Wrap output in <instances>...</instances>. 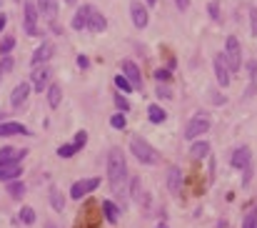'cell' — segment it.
<instances>
[{"label": "cell", "mask_w": 257, "mask_h": 228, "mask_svg": "<svg viewBox=\"0 0 257 228\" xmlns=\"http://www.w3.org/2000/svg\"><path fill=\"white\" fill-rule=\"evenodd\" d=\"M108 178H110V185H113V193L120 203H125L127 193H125V183H127V160H125V153L120 148H113L110 156H108Z\"/></svg>", "instance_id": "obj_1"}, {"label": "cell", "mask_w": 257, "mask_h": 228, "mask_svg": "<svg viewBox=\"0 0 257 228\" xmlns=\"http://www.w3.org/2000/svg\"><path fill=\"white\" fill-rule=\"evenodd\" d=\"M130 151H133V156H135L140 163H145V165L158 163V153H155V148L150 146L145 138H140V136H133V138H130Z\"/></svg>", "instance_id": "obj_2"}, {"label": "cell", "mask_w": 257, "mask_h": 228, "mask_svg": "<svg viewBox=\"0 0 257 228\" xmlns=\"http://www.w3.org/2000/svg\"><path fill=\"white\" fill-rule=\"evenodd\" d=\"M225 58H227V66H230V73H237L242 68V50H240V40L230 35L225 40Z\"/></svg>", "instance_id": "obj_3"}, {"label": "cell", "mask_w": 257, "mask_h": 228, "mask_svg": "<svg viewBox=\"0 0 257 228\" xmlns=\"http://www.w3.org/2000/svg\"><path fill=\"white\" fill-rule=\"evenodd\" d=\"M210 131V118L205 115V113H198L195 118H192L190 123H187V128H185V138L187 140H192V138H198V136H202V133H207Z\"/></svg>", "instance_id": "obj_4"}, {"label": "cell", "mask_w": 257, "mask_h": 228, "mask_svg": "<svg viewBox=\"0 0 257 228\" xmlns=\"http://www.w3.org/2000/svg\"><path fill=\"white\" fill-rule=\"evenodd\" d=\"M98 185H100V178H82V181H75L73 188H70V196H73V201H80L82 196L93 193Z\"/></svg>", "instance_id": "obj_5"}, {"label": "cell", "mask_w": 257, "mask_h": 228, "mask_svg": "<svg viewBox=\"0 0 257 228\" xmlns=\"http://www.w3.org/2000/svg\"><path fill=\"white\" fill-rule=\"evenodd\" d=\"M25 20H23V25H25V33L33 38V35H40V30H38V5L33 3V0H25Z\"/></svg>", "instance_id": "obj_6"}, {"label": "cell", "mask_w": 257, "mask_h": 228, "mask_svg": "<svg viewBox=\"0 0 257 228\" xmlns=\"http://www.w3.org/2000/svg\"><path fill=\"white\" fill-rule=\"evenodd\" d=\"M215 75H217V83L225 88V86H230V66H227V58H225V53H217L215 55Z\"/></svg>", "instance_id": "obj_7"}, {"label": "cell", "mask_w": 257, "mask_h": 228, "mask_svg": "<svg viewBox=\"0 0 257 228\" xmlns=\"http://www.w3.org/2000/svg\"><path fill=\"white\" fill-rule=\"evenodd\" d=\"M122 70H125V80L130 83L135 91L142 88V75H140V68L133 63V60H122Z\"/></svg>", "instance_id": "obj_8"}, {"label": "cell", "mask_w": 257, "mask_h": 228, "mask_svg": "<svg viewBox=\"0 0 257 228\" xmlns=\"http://www.w3.org/2000/svg\"><path fill=\"white\" fill-rule=\"evenodd\" d=\"M25 148H10V146H5L3 151H0V165H18L20 160L25 158Z\"/></svg>", "instance_id": "obj_9"}, {"label": "cell", "mask_w": 257, "mask_h": 228, "mask_svg": "<svg viewBox=\"0 0 257 228\" xmlns=\"http://www.w3.org/2000/svg\"><path fill=\"white\" fill-rule=\"evenodd\" d=\"M48 83H50V70L45 66L33 68V91H38V93L48 91Z\"/></svg>", "instance_id": "obj_10"}, {"label": "cell", "mask_w": 257, "mask_h": 228, "mask_svg": "<svg viewBox=\"0 0 257 228\" xmlns=\"http://www.w3.org/2000/svg\"><path fill=\"white\" fill-rule=\"evenodd\" d=\"M230 163H232V168H247V165H252V151L250 148H237V151H232L230 156Z\"/></svg>", "instance_id": "obj_11"}, {"label": "cell", "mask_w": 257, "mask_h": 228, "mask_svg": "<svg viewBox=\"0 0 257 228\" xmlns=\"http://www.w3.org/2000/svg\"><path fill=\"white\" fill-rule=\"evenodd\" d=\"M50 58H53V43H40V48H38V50L33 53V58H30V66H33V68L45 66Z\"/></svg>", "instance_id": "obj_12"}, {"label": "cell", "mask_w": 257, "mask_h": 228, "mask_svg": "<svg viewBox=\"0 0 257 228\" xmlns=\"http://www.w3.org/2000/svg\"><path fill=\"white\" fill-rule=\"evenodd\" d=\"M130 18H133V23H135V28H145L147 25V8L142 5V3H130Z\"/></svg>", "instance_id": "obj_13"}, {"label": "cell", "mask_w": 257, "mask_h": 228, "mask_svg": "<svg viewBox=\"0 0 257 228\" xmlns=\"http://www.w3.org/2000/svg\"><path fill=\"white\" fill-rule=\"evenodd\" d=\"M90 13H93V8H90V5H80V8H78V13L73 15V30H82V28H88Z\"/></svg>", "instance_id": "obj_14"}, {"label": "cell", "mask_w": 257, "mask_h": 228, "mask_svg": "<svg viewBox=\"0 0 257 228\" xmlns=\"http://www.w3.org/2000/svg\"><path fill=\"white\" fill-rule=\"evenodd\" d=\"M8 136H28V128L23 123H0V138Z\"/></svg>", "instance_id": "obj_15"}, {"label": "cell", "mask_w": 257, "mask_h": 228, "mask_svg": "<svg viewBox=\"0 0 257 228\" xmlns=\"http://www.w3.org/2000/svg\"><path fill=\"white\" fill-rule=\"evenodd\" d=\"M28 95H30V83H20V86L13 91V95H10V103H13V108L23 106V103L28 100Z\"/></svg>", "instance_id": "obj_16"}, {"label": "cell", "mask_w": 257, "mask_h": 228, "mask_svg": "<svg viewBox=\"0 0 257 228\" xmlns=\"http://www.w3.org/2000/svg\"><path fill=\"white\" fill-rule=\"evenodd\" d=\"M167 188H170V193H180L182 191V173H180V168H170L167 171Z\"/></svg>", "instance_id": "obj_17"}, {"label": "cell", "mask_w": 257, "mask_h": 228, "mask_svg": "<svg viewBox=\"0 0 257 228\" xmlns=\"http://www.w3.org/2000/svg\"><path fill=\"white\" fill-rule=\"evenodd\" d=\"M88 28H90L93 33H105V28H108V20L102 18V13L93 10V13H90V20H88Z\"/></svg>", "instance_id": "obj_18"}, {"label": "cell", "mask_w": 257, "mask_h": 228, "mask_svg": "<svg viewBox=\"0 0 257 228\" xmlns=\"http://www.w3.org/2000/svg\"><path fill=\"white\" fill-rule=\"evenodd\" d=\"M38 15H45L53 20L58 15V3L55 0H38Z\"/></svg>", "instance_id": "obj_19"}, {"label": "cell", "mask_w": 257, "mask_h": 228, "mask_svg": "<svg viewBox=\"0 0 257 228\" xmlns=\"http://www.w3.org/2000/svg\"><path fill=\"white\" fill-rule=\"evenodd\" d=\"M20 165H0V181H5V183H10V181H18L20 178Z\"/></svg>", "instance_id": "obj_20"}, {"label": "cell", "mask_w": 257, "mask_h": 228, "mask_svg": "<svg viewBox=\"0 0 257 228\" xmlns=\"http://www.w3.org/2000/svg\"><path fill=\"white\" fill-rule=\"evenodd\" d=\"M60 100H62V88L55 86V83H53V86H48V106L50 108H58Z\"/></svg>", "instance_id": "obj_21"}, {"label": "cell", "mask_w": 257, "mask_h": 228, "mask_svg": "<svg viewBox=\"0 0 257 228\" xmlns=\"http://www.w3.org/2000/svg\"><path fill=\"white\" fill-rule=\"evenodd\" d=\"M210 153V143L207 140H198V143H192L190 146V156L192 158H205Z\"/></svg>", "instance_id": "obj_22"}, {"label": "cell", "mask_w": 257, "mask_h": 228, "mask_svg": "<svg viewBox=\"0 0 257 228\" xmlns=\"http://www.w3.org/2000/svg\"><path fill=\"white\" fill-rule=\"evenodd\" d=\"M102 213H105V218H108L110 223H118V218H120V208H118L113 201H105L102 203Z\"/></svg>", "instance_id": "obj_23"}, {"label": "cell", "mask_w": 257, "mask_h": 228, "mask_svg": "<svg viewBox=\"0 0 257 228\" xmlns=\"http://www.w3.org/2000/svg\"><path fill=\"white\" fill-rule=\"evenodd\" d=\"M8 193H10V198L20 201V198L25 196V185L20 183V181H10V183H8Z\"/></svg>", "instance_id": "obj_24"}, {"label": "cell", "mask_w": 257, "mask_h": 228, "mask_svg": "<svg viewBox=\"0 0 257 228\" xmlns=\"http://www.w3.org/2000/svg\"><path fill=\"white\" fill-rule=\"evenodd\" d=\"M147 118L153 120V123H162V120H165V111H162L160 106H150V108H147Z\"/></svg>", "instance_id": "obj_25"}, {"label": "cell", "mask_w": 257, "mask_h": 228, "mask_svg": "<svg viewBox=\"0 0 257 228\" xmlns=\"http://www.w3.org/2000/svg\"><path fill=\"white\" fill-rule=\"evenodd\" d=\"M50 205H53V208H55L58 213H60L62 208H65V198H62V193H60V191H53V193H50Z\"/></svg>", "instance_id": "obj_26"}, {"label": "cell", "mask_w": 257, "mask_h": 228, "mask_svg": "<svg viewBox=\"0 0 257 228\" xmlns=\"http://www.w3.org/2000/svg\"><path fill=\"white\" fill-rule=\"evenodd\" d=\"M13 48H15V38H13V35H5L3 43H0V53H3V55H10Z\"/></svg>", "instance_id": "obj_27"}, {"label": "cell", "mask_w": 257, "mask_h": 228, "mask_svg": "<svg viewBox=\"0 0 257 228\" xmlns=\"http://www.w3.org/2000/svg\"><path fill=\"white\" fill-rule=\"evenodd\" d=\"M75 153H78V148L73 146V143H65V146L58 148V156H60V158H73Z\"/></svg>", "instance_id": "obj_28"}, {"label": "cell", "mask_w": 257, "mask_h": 228, "mask_svg": "<svg viewBox=\"0 0 257 228\" xmlns=\"http://www.w3.org/2000/svg\"><path fill=\"white\" fill-rule=\"evenodd\" d=\"M20 221H23L25 226H30V223L35 221V211L30 208V205H25V208H23V211H20Z\"/></svg>", "instance_id": "obj_29"}, {"label": "cell", "mask_w": 257, "mask_h": 228, "mask_svg": "<svg viewBox=\"0 0 257 228\" xmlns=\"http://www.w3.org/2000/svg\"><path fill=\"white\" fill-rule=\"evenodd\" d=\"M113 100H115V106H118V111H122V113H127V111H130V103H127L120 93H115L113 95Z\"/></svg>", "instance_id": "obj_30"}, {"label": "cell", "mask_w": 257, "mask_h": 228, "mask_svg": "<svg viewBox=\"0 0 257 228\" xmlns=\"http://www.w3.org/2000/svg\"><path fill=\"white\" fill-rule=\"evenodd\" d=\"M242 228H257V211H250L242 221Z\"/></svg>", "instance_id": "obj_31"}, {"label": "cell", "mask_w": 257, "mask_h": 228, "mask_svg": "<svg viewBox=\"0 0 257 228\" xmlns=\"http://www.w3.org/2000/svg\"><path fill=\"white\" fill-rule=\"evenodd\" d=\"M207 13H210L212 20H220V3H217V0H212V3L207 5Z\"/></svg>", "instance_id": "obj_32"}, {"label": "cell", "mask_w": 257, "mask_h": 228, "mask_svg": "<svg viewBox=\"0 0 257 228\" xmlns=\"http://www.w3.org/2000/svg\"><path fill=\"white\" fill-rule=\"evenodd\" d=\"M115 86H118L120 91H125V93H130V91H133V86L125 80V75H115Z\"/></svg>", "instance_id": "obj_33"}, {"label": "cell", "mask_w": 257, "mask_h": 228, "mask_svg": "<svg viewBox=\"0 0 257 228\" xmlns=\"http://www.w3.org/2000/svg\"><path fill=\"white\" fill-rule=\"evenodd\" d=\"M110 126H113V128H125V115H122V113H115V115L110 118Z\"/></svg>", "instance_id": "obj_34"}, {"label": "cell", "mask_w": 257, "mask_h": 228, "mask_svg": "<svg viewBox=\"0 0 257 228\" xmlns=\"http://www.w3.org/2000/svg\"><path fill=\"white\" fill-rule=\"evenodd\" d=\"M13 66H15V60H13L10 55H5L3 63H0V73H3V70H13Z\"/></svg>", "instance_id": "obj_35"}, {"label": "cell", "mask_w": 257, "mask_h": 228, "mask_svg": "<svg viewBox=\"0 0 257 228\" xmlns=\"http://www.w3.org/2000/svg\"><path fill=\"white\" fill-rule=\"evenodd\" d=\"M85 140H88V136H85V131H80V133H78V138H75V143H73V146H75V148L80 151V148L85 146Z\"/></svg>", "instance_id": "obj_36"}, {"label": "cell", "mask_w": 257, "mask_h": 228, "mask_svg": "<svg viewBox=\"0 0 257 228\" xmlns=\"http://www.w3.org/2000/svg\"><path fill=\"white\" fill-rule=\"evenodd\" d=\"M155 78H158V80H167V78H170V70H167V68H160V70H155Z\"/></svg>", "instance_id": "obj_37"}, {"label": "cell", "mask_w": 257, "mask_h": 228, "mask_svg": "<svg viewBox=\"0 0 257 228\" xmlns=\"http://www.w3.org/2000/svg\"><path fill=\"white\" fill-rule=\"evenodd\" d=\"M247 73H250V78L257 75V60H250V63H247Z\"/></svg>", "instance_id": "obj_38"}, {"label": "cell", "mask_w": 257, "mask_h": 228, "mask_svg": "<svg viewBox=\"0 0 257 228\" xmlns=\"http://www.w3.org/2000/svg\"><path fill=\"white\" fill-rule=\"evenodd\" d=\"M158 95H160V98H173L170 88H165V86H160V88H158Z\"/></svg>", "instance_id": "obj_39"}, {"label": "cell", "mask_w": 257, "mask_h": 228, "mask_svg": "<svg viewBox=\"0 0 257 228\" xmlns=\"http://www.w3.org/2000/svg\"><path fill=\"white\" fill-rule=\"evenodd\" d=\"M175 5H178V10H187L190 8V0H175Z\"/></svg>", "instance_id": "obj_40"}, {"label": "cell", "mask_w": 257, "mask_h": 228, "mask_svg": "<svg viewBox=\"0 0 257 228\" xmlns=\"http://www.w3.org/2000/svg\"><path fill=\"white\" fill-rule=\"evenodd\" d=\"M250 178H252V165H247V168H245V178H242V183L247 185V183H250Z\"/></svg>", "instance_id": "obj_41"}, {"label": "cell", "mask_w": 257, "mask_h": 228, "mask_svg": "<svg viewBox=\"0 0 257 228\" xmlns=\"http://www.w3.org/2000/svg\"><path fill=\"white\" fill-rule=\"evenodd\" d=\"M78 66H80V68H88V66H90V60L85 58V55H80V58H78Z\"/></svg>", "instance_id": "obj_42"}, {"label": "cell", "mask_w": 257, "mask_h": 228, "mask_svg": "<svg viewBox=\"0 0 257 228\" xmlns=\"http://www.w3.org/2000/svg\"><path fill=\"white\" fill-rule=\"evenodd\" d=\"M252 35H257V10H252Z\"/></svg>", "instance_id": "obj_43"}, {"label": "cell", "mask_w": 257, "mask_h": 228, "mask_svg": "<svg viewBox=\"0 0 257 228\" xmlns=\"http://www.w3.org/2000/svg\"><path fill=\"white\" fill-rule=\"evenodd\" d=\"M5 28V15H0V30Z\"/></svg>", "instance_id": "obj_44"}, {"label": "cell", "mask_w": 257, "mask_h": 228, "mask_svg": "<svg viewBox=\"0 0 257 228\" xmlns=\"http://www.w3.org/2000/svg\"><path fill=\"white\" fill-rule=\"evenodd\" d=\"M215 228H227V223H225V221H220V223H217Z\"/></svg>", "instance_id": "obj_45"}, {"label": "cell", "mask_w": 257, "mask_h": 228, "mask_svg": "<svg viewBox=\"0 0 257 228\" xmlns=\"http://www.w3.org/2000/svg\"><path fill=\"white\" fill-rule=\"evenodd\" d=\"M155 228H170V226H167V223H165V221H162V223H158V226H155Z\"/></svg>", "instance_id": "obj_46"}, {"label": "cell", "mask_w": 257, "mask_h": 228, "mask_svg": "<svg viewBox=\"0 0 257 228\" xmlns=\"http://www.w3.org/2000/svg\"><path fill=\"white\" fill-rule=\"evenodd\" d=\"M145 3H147V5H155V3H158V0H145Z\"/></svg>", "instance_id": "obj_47"}, {"label": "cell", "mask_w": 257, "mask_h": 228, "mask_svg": "<svg viewBox=\"0 0 257 228\" xmlns=\"http://www.w3.org/2000/svg\"><path fill=\"white\" fill-rule=\"evenodd\" d=\"M45 228H58V226H53V223H48V226H45Z\"/></svg>", "instance_id": "obj_48"}, {"label": "cell", "mask_w": 257, "mask_h": 228, "mask_svg": "<svg viewBox=\"0 0 257 228\" xmlns=\"http://www.w3.org/2000/svg\"><path fill=\"white\" fill-rule=\"evenodd\" d=\"M65 3H70V5H73V3H75V0H65Z\"/></svg>", "instance_id": "obj_49"}, {"label": "cell", "mask_w": 257, "mask_h": 228, "mask_svg": "<svg viewBox=\"0 0 257 228\" xmlns=\"http://www.w3.org/2000/svg\"><path fill=\"white\" fill-rule=\"evenodd\" d=\"M0 3H3V0H0Z\"/></svg>", "instance_id": "obj_50"}]
</instances>
